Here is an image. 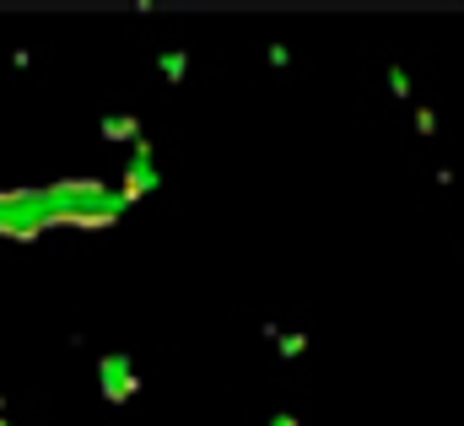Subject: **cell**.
Here are the masks:
<instances>
[{
    "instance_id": "cell-1",
    "label": "cell",
    "mask_w": 464,
    "mask_h": 426,
    "mask_svg": "<svg viewBox=\"0 0 464 426\" xmlns=\"http://www.w3.org/2000/svg\"><path fill=\"white\" fill-rule=\"evenodd\" d=\"M103 389H109V400H124V394L135 389V378H130V362H124V356H109V362H103Z\"/></svg>"
},
{
    "instance_id": "cell-2",
    "label": "cell",
    "mask_w": 464,
    "mask_h": 426,
    "mask_svg": "<svg viewBox=\"0 0 464 426\" xmlns=\"http://www.w3.org/2000/svg\"><path fill=\"white\" fill-rule=\"evenodd\" d=\"M0 426H5V421H0Z\"/></svg>"
}]
</instances>
